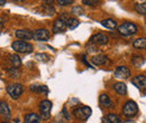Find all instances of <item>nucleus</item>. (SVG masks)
Segmentation results:
<instances>
[{
	"instance_id": "nucleus-27",
	"label": "nucleus",
	"mask_w": 146,
	"mask_h": 123,
	"mask_svg": "<svg viewBox=\"0 0 146 123\" xmlns=\"http://www.w3.org/2000/svg\"><path fill=\"white\" fill-rule=\"evenodd\" d=\"M35 58L39 62H47L48 61V56L46 54H36Z\"/></svg>"
},
{
	"instance_id": "nucleus-7",
	"label": "nucleus",
	"mask_w": 146,
	"mask_h": 123,
	"mask_svg": "<svg viewBox=\"0 0 146 123\" xmlns=\"http://www.w3.org/2000/svg\"><path fill=\"white\" fill-rule=\"evenodd\" d=\"M33 38L38 41H45L50 38V32L47 29H37L33 33Z\"/></svg>"
},
{
	"instance_id": "nucleus-22",
	"label": "nucleus",
	"mask_w": 146,
	"mask_h": 123,
	"mask_svg": "<svg viewBox=\"0 0 146 123\" xmlns=\"http://www.w3.org/2000/svg\"><path fill=\"white\" fill-rule=\"evenodd\" d=\"M79 24H80V21L75 18H69L66 20V27L70 28V29H75L79 26Z\"/></svg>"
},
{
	"instance_id": "nucleus-16",
	"label": "nucleus",
	"mask_w": 146,
	"mask_h": 123,
	"mask_svg": "<svg viewBox=\"0 0 146 123\" xmlns=\"http://www.w3.org/2000/svg\"><path fill=\"white\" fill-rule=\"evenodd\" d=\"M0 114L3 116H7V118L10 116V109H9L8 104L3 101H0Z\"/></svg>"
},
{
	"instance_id": "nucleus-25",
	"label": "nucleus",
	"mask_w": 146,
	"mask_h": 123,
	"mask_svg": "<svg viewBox=\"0 0 146 123\" xmlns=\"http://www.w3.org/2000/svg\"><path fill=\"white\" fill-rule=\"evenodd\" d=\"M135 9L138 14H142V15H145L146 14V3L143 2V3H137L135 6Z\"/></svg>"
},
{
	"instance_id": "nucleus-23",
	"label": "nucleus",
	"mask_w": 146,
	"mask_h": 123,
	"mask_svg": "<svg viewBox=\"0 0 146 123\" xmlns=\"http://www.w3.org/2000/svg\"><path fill=\"white\" fill-rule=\"evenodd\" d=\"M144 63H145L144 57H142V56H134V57H133V64H134L135 66L139 67V66L144 65Z\"/></svg>"
},
{
	"instance_id": "nucleus-10",
	"label": "nucleus",
	"mask_w": 146,
	"mask_h": 123,
	"mask_svg": "<svg viewBox=\"0 0 146 123\" xmlns=\"http://www.w3.org/2000/svg\"><path fill=\"white\" fill-rule=\"evenodd\" d=\"M65 28H66V22L63 19L58 18L54 21V25H53V32L54 33H56V34L57 33H62V32L65 30Z\"/></svg>"
},
{
	"instance_id": "nucleus-8",
	"label": "nucleus",
	"mask_w": 146,
	"mask_h": 123,
	"mask_svg": "<svg viewBox=\"0 0 146 123\" xmlns=\"http://www.w3.org/2000/svg\"><path fill=\"white\" fill-rule=\"evenodd\" d=\"M109 41V38L108 36L104 35V34H97V35L92 36L91 39H90V43L92 44H96V45H105Z\"/></svg>"
},
{
	"instance_id": "nucleus-33",
	"label": "nucleus",
	"mask_w": 146,
	"mask_h": 123,
	"mask_svg": "<svg viewBox=\"0 0 146 123\" xmlns=\"http://www.w3.org/2000/svg\"><path fill=\"white\" fill-rule=\"evenodd\" d=\"M2 123H9V122H2Z\"/></svg>"
},
{
	"instance_id": "nucleus-14",
	"label": "nucleus",
	"mask_w": 146,
	"mask_h": 123,
	"mask_svg": "<svg viewBox=\"0 0 146 123\" xmlns=\"http://www.w3.org/2000/svg\"><path fill=\"white\" fill-rule=\"evenodd\" d=\"M91 61L94 65H105L108 62V58L105 55H98V56L92 57Z\"/></svg>"
},
{
	"instance_id": "nucleus-6",
	"label": "nucleus",
	"mask_w": 146,
	"mask_h": 123,
	"mask_svg": "<svg viewBox=\"0 0 146 123\" xmlns=\"http://www.w3.org/2000/svg\"><path fill=\"white\" fill-rule=\"evenodd\" d=\"M7 92L10 95L11 99L17 100V99L20 97V95L23 94L24 87H23L21 84H10V85L7 86Z\"/></svg>"
},
{
	"instance_id": "nucleus-19",
	"label": "nucleus",
	"mask_w": 146,
	"mask_h": 123,
	"mask_svg": "<svg viewBox=\"0 0 146 123\" xmlns=\"http://www.w3.org/2000/svg\"><path fill=\"white\" fill-rule=\"evenodd\" d=\"M101 25H102L104 27L108 28V29H115V28L117 27V22H116L113 19H110V18L102 20V21H101Z\"/></svg>"
},
{
	"instance_id": "nucleus-5",
	"label": "nucleus",
	"mask_w": 146,
	"mask_h": 123,
	"mask_svg": "<svg viewBox=\"0 0 146 123\" xmlns=\"http://www.w3.org/2000/svg\"><path fill=\"white\" fill-rule=\"evenodd\" d=\"M137 112H138V106L134 101H128L127 103L124 105V109H123V113L127 118L135 116L137 114Z\"/></svg>"
},
{
	"instance_id": "nucleus-29",
	"label": "nucleus",
	"mask_w": 146,
	"mask_h": 123,
	"mask_svg": "<svg viewBox=\"0 0 146 123\" xmlns=\"http://www.w3.org/2000/svg\"><path fill=\"white\" fill-rule=\"evenodd\" d=\"M57 3H58L60 6H68V5L73 3V0H58Z\"/></svg>"
},
{
	"instance_id": "nucleus-30",
	"label": "nucleus",
	"mask_w": 146,
	"mask_h": 123,
	"mask_svg": "<svg viewBox=\"0 0 146 123\" xmlns=\"http://www.w3.org/2000/svg\"><path fill=\"white\" fill-rule=\"evenodd\" d=\"M83 3L89 5V6H96L99 3V1H92V0H83Z\"/></svg>"
},
{
	"instance_id": "nucleus-32",
	"label": "nucleus",
	"mask_w": 146,
	"mask_h": 123,
	"mask_svg": "<svg viewBox=\"0 0 146 123\" xmlns=\"http://www.w3.org/2000/svg\"><path fill=\"white\" fill-rule=\"evenodd\" d=\"M5 3H6V1H5V0H0V6H3Z\"/></svg>"
},
{
	"instance_id": "nucleus-9",
	"label": "nucleus",
	"mask_w": 146,
	"mask_h": 123,
	"mask_svg": "<svg viewBox=\"0 0 146 123\" xmlns=\"http://www.w3.org/2000/svg\"><path fill=\"white\" fill-rule=\"evenodd\" d=\"M129 76H130V70L126 66H119L117 70H115V77H117V78L126 80Z\"/></svg>"
},
{
	"instance_id": "nucleus-15",
	"label": "nucleus",
	"mask_w": 146,
	"mask_h": 123,
	"mask_svg": "<svg viewBox=\"0 0 146 123\" xmlns=\"http://www.w3.org/2000/svg\"><path fill=\"white\" fill-rule=\"evenodd\" d=\"M113 88H115V91H116L119 95H125L126 92H127V86H126V84H125V83H121V82L116 83V84L113 85Z\"/></svg>"
},
{
	"instance_id": "nucleus-13",
	"label": "nucleus",
	"mask_w": 146,
	"mask_h": 123,
	"mask_svg": "<svg viewBox=\"0 0 146 123\" xmlns=\"http://www.w3.org/2000/svg\"><path fill=\"white\" fill-rule=\"evenodd\" d=\"M24 123H40V118L36 113H29L25 116Z\"/></svg>"
},
{
	"instance_id": "nucleus-17",
	"label": "nucleus",
	"mask_w": 146,
	"mask_h": 123,
	"mask_svg": "<svg viewBox=\"0 0 146 123\" xmlns=\"http://www.w3.org/2000/svg\"><path fill=\"white\" fill-rule=\"evenodd\" d=\"M99 101H100L101 105L105 106V107H111L112 106V102H111L110 97L107 94H101L100 97H99Z\"/></svg>"
},
{
	"instance_id": "nucleus-24",
	"label": "nucleus",
	"mask_w": 146,
	"mask_h": 123,
	"mask_svg": "<svg viewBox=\"0 0 146 123\" xmlns=\"http://www.w3.org/2000/svg\"><path fill=\"white\" fill-rule=\"evenodd\" d=\"M107 119H108V121L110 123H123V120L116 114H108Z\"/></svg>"
},
{
	"instance_id": "nucleus-20",
	"label": "nucleus",
	"mask_w": 146,
	"mask_h": 123,
	"mask_svg": "<svg viewBox=\"0 0 146 123\" xmlns=\"http://www.w3.org/2000/svg\"><path fill=\"white\" fill-rule=\"evenodd\" d=\"M133 46L137 49H144L146 46V39L145 38H137L136 40H134Z\"/></svg>"
},
{
	"instance_id": "nucleus-28",
	"label": "nucleus",
	"mask_w": 146,
	"mask_h": 123,
	"mask_svg": "<svg viewBox=\"0 0 146 123\" xmlns=\"http://www.w3.org/2000/svg\"><path fill=\"white\" fill-rule=\"evenodd\" d=\"M72 14H74V15H83L84 10L81 7H74L72 9Z\"/></svg>"
},
{
	"instance_id": "nucleus-3",
	"label": "nucleus",
	"mask_w": 146,
	"mask_h": 123,
	"mask_svg": "<svg viewBox=\"0 0 146 123\" xmlns=\"http://www.w3.org/2000/svg\"><path fill=\"white\" fill-rule=\"evenodd\" d=\"M119 34L123 36H130L137 33V26L133 22H124L118 27Z\"/></svg>"
},
{
	"instance_id": "nucleus-4",
	"label": "nucleus",
	"mask_w": 146,
	"mask_h": 123,
	"mask_svg": "<svg viewBox=\"0 0 146 123\" xmlns=\"http://www.w3.org/2000/svg\"><path fill=\"white\" fill-rule=\"evenodd\" d=\"M51 110H52V103L48 100L42 101L39 104V111H40V116L43 120H48L51 118Z\"/></svg>"
},
{
	"instance_id": "nucleus-18",
	"label": "nucleus",
	"mask_w": 146,
	"mask_h": 123,
	"mask_svg": "<svg viewBox=\"0 0 146 123\" xmlns=\"http://www.w3.org/2000/svg\"><path fill=\"white\" fill-rule=\"evenodd\" d=\"M31 91L35 92V93H44V94L48 93V88H47L46 85H32Z\"/></svg>"
},
{
	"instance_id": "nucleus-21",
	"label": "nucleus",
	"mask_w": 146,
	"mask_h": 123,
	"mask_svg": "<svg viewBox=\"0 0 146 123\" xmlns=\"http://www.w3.org/2000/svg\"><path fill=\"white\" fill-rule=\"evenodd\" d=\"M10 63H11L13 67H15V68H19V66L21 65V61H20L18 55H16V54L10 55Z\"/></svg>"
},
{
	"instance_id": "nucleus-31",
	"label": "nucleus",
	"mask_w": 146,
	"mask_h": 123,
	"mask_svg": "<svg viewBox=\"0 0 146 123\" xmlns=\"http://www.w3.org/2000/svg\"><path fill=\"white\" fill-rule=\"evenodd\" d=\"M102 123H110L107 118H102Z\"/></svg>"
},
{
	"instance_id": "nucleus-2",
	"label": "nucleus",
	"mask_w": 146,
	"mask_h": 123,
	"mask_svg": "<svg viewBox=\"0 0 146 123\" xmlns=\"http://www.w3.org/2000/svg\"><path fill=\"white\" fill-rule=\"evenodd\" d=\"M92 110L91 107L89 106H80V107H75L73 110V115L79 119V120H82V121H86L88 120V118L91 115Z\"/></svg>"
},
{
	"instance_id": "nucleus-11",
	"label": "nucleus",
	"mask_w": 146,
	"mask_h": 123,
	"mask_svg": "<svg viewBox=\"0 0 146 123\" xmlns=\"http://www.w3.org/2000/svg\"><path fill=\"white\" fill-rule=\"evenodd\" d=\"M131 83L138 88H144L146 86L145 75H137L131 80Z\"/></svg>"
},
{
	"instance_id": "nucleus-12",
	"label": "nucleus",
	"mask_w": 146,
	"mask_h": 123,
	"mask_svg": "<svg viewBox=\"0 0 146 123\" xmlns=\"http://www.w3.org/2000/svg\"><path fill=\"white\" fill-rule=\"evenodd\" d=\"M15 35L17 38L25 39V40H28V39L33 38V33L31 30H27V29H18V30L15 32Z\"/></svg>"
},
{
	"instance_id": "nucleus-26",
	"label": "nucleus",
	"mask_w": 146,
	"mask_h": 123,
	"mask_svg": "<svg viewBox=\"0 0 146 123\" xmlns=\"http://www.w3.org/2000/svg\"><path fill=\"white\" fill-rule=\"evenodd\" d=\"M8 74H9L11 77H19V76H20V70H19V68L11 67V68L8 70Z\"/></svg>"
},
{
	"instance_id": "nucleus-1",
	"label": "nucleus",
	"mask_w": 146,
	"mask_h": 123,
	"mask_svg": "<svg viewBox=\"0 0 146 123\" xmlns=\"http://www.w3.org/2000/svg\"><path fill=\"white\" fill-rule=\"evenodd\" d=\"M11 47L15 52L17 53H23V54H28L33 52V45L27 43V41H24V40H16L11 44Z\"/></svg>"
}]
</instances>
